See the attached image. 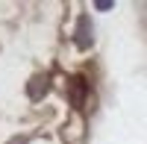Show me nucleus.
<instances>
[{"mask_svg": "<svg viewBox=\"0 0 147 144\" xmlns=\"http://www.w3.org/2000/svg\"><path fill=\"white\" fill-rule=\"evenodd\" d=\"M74 41H77V47H82V50H88L91 41H94V35H91V18L88 15H82L77 21V32H74Z\"/></svg>", "mask_w": 147, "mask_h": 144, "instance_id": "1", "label": "nucleus"}, {"mask_svg": "<svg viewBox=\"0 0 147 144\" xmlns=\"http://www.w3.org/2000/svg\"><path fill=\"white\" fill-rule=\"evenodd\" d=\"M47 85H50V82H47V77H44V74H35V77L27 82V94H30V100H41L44 94H47Z\"/></svg>", "mask_w": 147, "mask_h": 144, "instance_id": "2", "label": "nucleus"}, {"mask_svg": "<svg viewBox=\"0 0 147 144\" xmlns=\"http://www.w3.org/2000/svg\"><path fill=\"white\" fill-rule=\"evenodd\" d=\"M71 97H74V103H82V97H85V79L82 77H74L71 79Z\"/></svg>", "mask_w": 147, "mask_h": 144, "instance_id": "3", "label": "nucleus"}, {"mask_svg": "<svg viewBox=\"0 0 147 144\" xmlns=\"http://www.w3.org/2000/svg\"><path fill=\"white\" fill-rule=\"evenodd\" d=\"M115 3H112V0H97V3H94V9H100V12H106V9H112Z\"/></svg>", "mask_w": 147, "mask_h": 144, "instance_id": "4", "label": "nucleus"}, {"mask_svg": "<svg viewBox=\"0 0 147 144\" xmlns=\"http://www.w3.org/2000/svg\"><path fill=\"white\" fill-rule=\"evenodd\" d=\"M9 144H27V138H12Z\"/></svg>", "mask_w": 147, "mask_h": 144, "instance_id": "5", "label": "nucleus"}]
</instances>
